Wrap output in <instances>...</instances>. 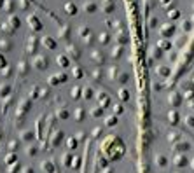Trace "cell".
<instances>
[{"label":"cell","instance_id":"cell-9","mask_svg":"<svg viewBox=\"0 0 194 173\" xmlns=\"http://www.w3.org/2000/svg\"><path fill=\"white\" fill-rule=\"evenodd\" d=\"M68 163H70V156H68V154H65V156H63V164L67 166Z\"/></svg>","mask_w":194,"mask_h":173},{"label":"cell","instance_id":"cell-3","mask_svg":"<svg viewBox=\"0 0 194 173\" xmlns=\"http://www.w3.org/2000/svg\"><path fill=\"white\" fill-rule=\"evenodd\" d=\"M21 138H23L26 143H30V142L33 140V133H30V131H23V133H21Z\"/></svg>","mask_w":194,"mask_h":173},{"label":"cell","instance_id":"cell-1","mask_svg":"<svg viewBox=\"0 0 194 173\" xmlns=\"http://www.w3.org/2000/svg\"><path fill=\"white\" fill-rule=\"evenodd\" d=\"M40 166H42V170H44V172L53 173V161L46 159V161H42V163H40Z\"/></svg>","mask_w":194,"mask_h":173},{"label":"cell","instance_id":"cell-13","mask_svg":"<svg viewBox=\"0 0 194 173\" xmlns=\"http://www.w3.org/2000/svg\"><path fill=\"white\" fill-rule=\"evenodd\" d=\"M0 136H2V133H0Z\"/></svg>","mask_w":194,"mask_h":173},{"label":"cell","instance_id":"cell-6","mask_svg":"<svg viewBox=\"0 0 194 173\" xmlns=\"http://www.w3.org/2000/svg\"><path fill=\"white\" fill-rule=\"evenodd\" d=\"M7 147H9V151H16V149H18V142H16V140H11Z\"/></svg>","mask_w":194,"mask_h":173},{"label":"cell","instance_id":"cell-11","mask_svg":"<svg viewBox=\"0 0 194 173\" xmlns=\"http://www.w3.org/2000/svg\"><path fill=\"white\" fill-rule=\"evenodd\" d=\"M75 114H77V119H80V117H82V114H84V112H82L80 109H77V112H75Z\"/></svg>","mask_w":194,"mask_h":173},{"label":"cell","instance_id":"cell-12","mask_svg":"<svg viewBox=\"0 0 194 173\" xmlns=\"http://www.w3.org/2000/svg\"><path fill=\"white\" fill-rule=\"evenodd\" d=\"M23 173H32V166H28V168H25V170H23Z\"/></svg>","mask_w":194,"mask_h":173},{"label":"cell","instance_id":"cell-10","mask_svg":"<svg viewBox=\"0 0 194 173\" xmlns=\"http://www.w3.org/2000/svg\"><path fill=\"white\" fill-rule=\"evenodd\" d=\"M35 152H37V147H30V149H28V154H30V156H35Z\"/></svg>","mask_w":194,"mask_h":173},{"label":"cell","instance_id":"cell-4","mask_svg":"<svg viewBox=\"0 0 194 173\" xmlns=\"http://www.w3.org/2000/svg\"><path fill=\"white\" fill-rule=\"evenodd\" d=\"M18 161V156L12 152V154H7V157H5V163L7 164H11V163H16Z\"/></svg>","mask_w":194,"mask_h":173},{"label":"cell","instance_id":"cell-5","mask_svg":"<svg viewBox=\"0 0 194 173\" xmlns=\"http://www.w3.org/2000/svg\"><path fill=\"white\" fill-rule=\"evenodd\" d=\"M58 117H59V119H68V117H70V114H68L65 109H59V110H58Z\"/></svg>","mask_w":194,"mask_h":173},{"label":"cell","instance_id":"cell-2","mask_svg":"<svg viewBox=\"0 0 194 173\" xmlns=\"http://www.w3.org/2000/svg\"><path fill=\"white\" fill-rule=\"evenodd\" d=\"M11 93V86L9 84H2L0 86V96H7Z\"/></svg>","mask_w":194,"mask_h":173},{"label":"cell","instance_id":"cell-8","mask_svg":"<svg viewBox=\"0 0 194 173\" xmlns=\"http://www.w3.org/2000/svg\"><path fill=\"white\" fill-rule=\"evenodd\" d=\"M2 67H7V59L4 56V53H0V68H2Z\"/></svg>","mask_w":194,"mask_h":173},{"label":"cell","instance_id":"cell-7","mask_svg":"<svg viewBox=\"0 0 194 173\" xmlns=\"http://www.w3.org/2000/svg\"><path fill=\"white\" fill-rule=\"evenodd\" d=\"M67 147H70V149H75V147H77V143H75V140H74V138H70V140H67Z\"/></svg>","mask_w":194,"mask_h":173}]
</instances>
